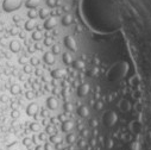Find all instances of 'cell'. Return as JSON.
Listing matches in <instances>:
<instances>
[{
	"label": "cell",
	"instance_id": "obj_1",
	"mask_svg": "<svg viewBox=\"0 0 151 150\" xmlns=\"http://www.w3.org/2000/svg\"><path fill=\"white\" fill-rule=\"evenodd\" d=\"M20 5H22V0H5L2 4V8L6 12H12L18 10Z\"/></svg>",
	"mask_w": 151,
	"mask_h": 150
},
{
	"label": "cell",
	"instance_id": "obj_2",
	"mask_svg": "<svg viewBox=\"0 0 151 150\" xmlns=\"http://www.w3.org/2000/svg\"><path fill=\"white\" fill-rule=\"evenodd\" d=\"M117 114L114 113V112H107V113H105L104 114V118H102V120H104V123L106 124V125H108V126H112V125H114L115 122H117Z\"/></svg>",
	"mask_w": 151,
	"mask_h": 150
},
{
	"label": "cell",
	"instance_id": "obj_3",
	"mask_svg": "<svg viewBox=\"0 0 151 150\" xmlns=\"http://www.w3.org/2000/svg\"><path fill=\"white\" fill-rule=\"evenodd\" d=\"M64 45L68 48L69 50H71V51H76V50H77L76 42L74 39V37H71V36H67V37L64 38Z\"/></svg>",
	"mask_w": 151,
	"mask_h": 150
},
{
	"label": "cell",
	"instance_id": "obj_4",
	"mask_svg": "<svg viewBox=\"0 0 151 150\" xmlns=\"http://www.w3.org/2000/svg\"><path fill=\"white\" fill-rule=\"evenodd\" d=\"M89 92V85L88 83H83L81 86L77 87V94L80 96H86Z\"/></svg>",
	"mask_w": 151,
	"mask_h": 150
},
{
	"label": "cell",
	"instance_id": "obj_5",
	"mask_svg": "<svg viewBox=\"0 0 151 150\" xmlns=\"http://www.w3.org/2000/svg\"><path fill=\"white\" fill-rule=\"evenodd\" d=\"M46 105H48V107L50 110H56L57 106H58V101L56 100V98L50 96V98H48V100H46Z\"/></svg>",
	"mask_w": 151,
	"mask_h": 150
},
{
	"label": "cell",
	"instance_id": "obj_6",
	"mask_svg": "<svg viewBox=\"0 0 151 150\" xmlns=\"http://www.w3.org/2000/svg\"><path fill=\"white\" fill-rule=\"evenodd\" d=\"M56 25H57V20H56L55 18H49V19H46V20L44 22V27H45L46 30L54 29Z\"/></svg>",
	"mask_w": 151,
	"mask_h": 150
},
{
	"label": "cell",
	"instance_id": "obj_7",
	"mask_svg": "<svg viewBox=\"0 0 151 150\" xmlns=\"http://www.w3.org/2000/svg\"><path fill=\"white\" fill-rule=\"evenodd\" d=\"M77 113H79L81 117L84 118V117H88V116H89V110H88L87 106H84V105H82V106L80 105L79 109H77Z\"/></svg>",
	"mask_w": 151,
	"mask_h": 150
},
{
	"label": "cell",
	"instance_id": "obj_8",
	"mask_svg": "<svg viewBox=\"0 0 151 150\" xmlns=\"http://www.w3.org/2000/svg\"><path fill=\"white\" fill-rule=\"evenodd\" d=\"M74 127V124H73V122H70V120H66V122H63L62 123V131L63 132H69L71 129Z\"/></svg>",
	"mask_w": 151,
	"mask_h": 150
},
{
	"label": "cell",
	"instance_id": "obj_9",
	"mask_svg": "<svg viewBox=\"0 0 151 150\" xmlns=\"http://www.w3.org/2000/svg\"><path fill=\"white\" fill-rule=\"evenodd\" d=\"M37 111H38V106L36 104H30L28 106V109H26V113L29 116H33V114L37 113Z\"/></svg>",
	"mask_w": 151,
	"mask_h": 150
},
{
	"label": "cell",
	"instance_id": "obj_10",
	"mask_svg": "<svg viewBox=\"0 0 151 150\" xmlns=\"http://www.w3.org/2000/svg\"><path fill=\"white\" fill-rule=\"evenodd\" d=\"M44 61L48 63V64H53L55 63V57L53 53H45L44 54Z\"/></svg>",
	"mask_w": 151,
	"mask_h": 150
},
{
	"label": "cell",
	"instance_id": "obj_11",
	"mask_svg": "<svg viewBox=\"0 0 151 150\" xmlns=\"http://www.w3.org/2000/svg\"><path fill=\"white\" fill-rule=\"evenodd\" d=\"M66 75V71L62 70V69H55L51 71V76H54L55 79H58V78H62Z\"/></svg>",
	"mask_w": 151,
	"mask_h": 150
},
{
	"label": "cell",
	"instance_id": "obj_12",
	"mask_svg": "<svg viewBox=\"0 0 151 150\" xmlns=\"http://www.w3.org/2000/svg\"><path fill=\"white\" fill-rule=\"evenodd\" d=\"M10 48H11V50L13 53H18L20 50V43L18 41H12L11 44H10Z\"/></svg>",
	"mask_w": 151,
	"mask_h": 150
},
{
	"label": "cell",
	"instance_id": "obj_13",
	"mask_svg": "<svg viewBox=\"0 0 151 150\" xmlns=\"http://www.w3.org/2000/svg\"><path fill=\"white\" fill-rule=\"evenodd\" d=\"M73 23V17L70 16V14H67V16H64L63 18H62V24L64 25V26H68Z\"/></svg>",
	"mask_w": 151,
	"mask_h": 150
},
{
	"label": "cell",
	"instance_id": "obj_14",
	"mask_svg": "<svg viewBox=\"0 0 151 150\" xmlns=\"http://www.w3.org/2000/svg\"><path fill=\"white\" fill-rule=\"evenodd\" d=\"M62 60H63V62L66 63V64H71L73 63V57H71V55L69 54V53H64L63 54V57H62Z\"/></svg>",
	"mask_w": 151,
	"mask_h": 150
},
{
	"label": "cell",
	"instance_id": "obj_15",
	"mask_svg": "<svg viewBox=\"0 0 151 150\" xmlns=\"http://www.w3.org/2000/svg\"><path fill=\"white\" fill-rule=\"evenodd\" d=\"M39 2H41V0H28L26 1V6L29 8H35V7H37L39 5Z\"/></svg>",
	"mask_w": 151,
	"mask_h": 150
},
{
	"label": "cell",
	"instance_id": "obj_16",
	"mask_svg": "<svg viewBox=\"0 0 151 150\" xmlns=\"http://www.w3.org/2000/svg\"><path fill=\"white\" fill-rule=\"evenodd\" d=\"M50 142L54 143V144H58V143L62 142V137L60 135H51L50 136Z\"/></svg>",
	"mask_w": 151,
	"mask_h": 150
},
{
	"label": "cell",
	"instance_id": "obj_17",
	"mask_svg": "<svg viewBox=\"0 0 151 150\" xmlns=\"http://www.w3.org/2000/svg\"><path fill=\"white\" fill-rule=\"evenodd\" d=\"M36 26V23H35V20L33 19H30L26 22V24H25V29L26 30H32L33 27Z\"/></svg>",
	"mask_w": 151,
	"mask_h": 150
},
{
	"label": "cell",
	"instance_id": "obj_18",
	"mask_svg": "<svg viewBox=\"0 0 151 150\" xmlns=\"http://www.w3.org/2000/svg\"><path fill=\"white\" fill-rule=\"evenodd\" d=\"M42 37H43V35H42L41 31H35V32L32 33V38H33L35 41H41Z\"/></svg>",
	"mask_w": 151,
	"mask_h": 150
},
{
	"label": "cell",
	"instance_id": "obj_19",
	"mask_svg": "<svg viewBox=\"0 0 151 150\" xmlns=\"http://www.w3.org/2000/svg\"><path fill=\"white\" fill-rule=\"evenodd\" d=\"M11 92H12V94H13V95H15V94H19V93L22 92V88H20V86L14 85V86H12V88H11Z\"/></svg>",
	"mask_w": 151,
	"mask_h": 150
},
{
	"label": "cell",
	"instance_id": "obj_20",
	"mask_svg": "<svg viewBox=\"0 0 151 150\" xmlns=\"http://www.w3.org/2000/svg\"><path fill=\"white\" fill-rule=\"evenodd\" d=\"M74 67H75L76 69H84V63H83L82 61L77 60V61L74 62Z\"/></svg>",
	"mask_w": 151,
	"mask_h": 150
},
{
	"label": "cell",
	"instance_id": "obj_21",
	"mask_svg": "<svg viewBox=\"0 0 151 150\" xmlns=\"http://www.w3.org/2000/svg\"><path fill=\"white\" fill-rule=\"evenodd\" d=\"M75 139H76V136H75L74 134H68V136H67V143L73 144V143L75 142Z\"/></svg>",
	"mask_w": 151,
	"mask_h": 150
},
{
	"label": "cell",
	"instance_id": "obj_22",
	"mask_svg": "<svg viewBox=\"0 0 151 150\" xmlns=\"http://www.w3.org/2000/svg\"><path fill=\"white\" fill-rule=\"evenodd\" d=\"M30 129L33 131V132H38L39 130H41V126H39V124L37 123H32L31 125H30Z\"/></svg>",
	"mask_w": 151,
	"mask_h": 150
},
{
	"label": "cell",
	"instance_id": "obj_23",
	"mask_svg": "<svg viewBox=\"0 0 151 150\" xmlns=\"http://www.w3.org/2000/svg\"><path fill=\"white\" fill-rule=\"evenodd\" d=\"M49 16V10H41L39 11V17H41L42 19H46V17Z\"/></svg>",
	"mask_w": 151,
	"mask_h": 150
},
{
	"label": "cell",
	"instance_id": "obj_24",
	"mask_svg": "<svg viewBox=\"0 0 151 150\" xmlns=\"http://www.w3.org/2000/svg\"><path fill=\"white\" fill-rule=\"evenodd\" d=\"M29 17H30V19H35V18L37 17V12H36L33 8H31V10L29 11Z\"/></svg>",
	"mask_w": 151,
	"mask_h": 150
},
{
	"label": "cell",
	"instance_id": "obj_25",
	"mask_svg": "<svg viewBox=\"0 0 151 150\" xmlns=\"http://www.w3.org/2000/svg\"><path fill=\"white\" fill-rule=\"evenodd\" d=\"M61 53V48H60V45H54L53 47V54L54 55H57Z\"/></svg>",
	"mask_w": 151,
	"mask_h": 150
},
{
	"label": "cell",
	"instance_id": "obj_26",
	"mask_svg": "<svg viewBox=\"0 0 151 150\" xmlns=\"http://www.w3.org/2000/svg\"><path fill=\"white\" fill-rule=\"evenodd\" d=\"M31 143H32V139H31V138H24V139H23V144H24L25 147H30Z\"/></svg>",
	"mask_w": 151,
	"mask_h": 150
},
{
	"label": "cell",
	"instance_id": "obj_27",
	"mask_svg": "<svg viewBox=\"0 0 151 150\" xmlns=\"http://www.w3.org/2000/svg\"><path fill=\"white\" fill-rule=\"evenodd\" d=\"M31 64H32V66H38V64H39V58L32 57V58H31Z\"/></svg>",
	"mask_w": 151,
	"mask_h": 150
},
{
	"label": "cell",
	"instance_id": "obj_28",
	"mask_svg": "<svg viewBox=\"0 0 151 150\" xmlns=\"http://www.w3.org/2000/svg\"><path fill=\"white\" fill-rule=\"evenodd\" d=\"M53 38H50V37H49V38H45V41H44V44H45V45H46V47H50V45H51V44H53Z\"/></svg>",
	"mask_w": 151,
	"mask_h": 150
},
{
	"label": "cell",
	"instance_id": "obj_29",
	"mask_svg": "<svg viewBox=\"0 0 151 150\" xmlns=\"http://www.w3.org/2000/svg\"><path fill=\"white\" fill-rule=\"evenodd\" d=\"M24 71H25L26 74H30V73L32 71V67H31V66H28V64H26V66L24 67Z\"/></svg>",
	"mask_w": 151,
	"mask_h": 150
},
{
	"label": "cell",
	"instance_id": "obj_30",
	"mask_svg": "<svg viewBox=\"0 0 151 150\" xmlns=\"http://www.w3.org/2000/svg\"><path fill=\"white\" fill-rule=\"evenodd\" d=\"M58 119L63 123V122H66V120H68V117L66 116V114H61V116H58Z\"/></svg>",
	"mask_w": 151,
	"mask_h": 150
},
{
	"label": "cell",
	"instance_id": "obj_31",
	"mask_svg": "<svg viewBox=\"0 0 151 150\" xmlns=\"http://www.w3.org/2000/svg\"><path fill=\"white\" fill-rule=\"evenodd\" d=\"M46 132L48 134H55V127L54 126H48L46 127Z\"/></svg>",
	"mask_w": 151,
	"mask_h": 150
},
{
	"label": "cell",
	"instance_id": "obj_32",
	"mask_svg": "<svg viewBox=\"0 0 151 150\" xmlns=\"http://www.w3.org/2000/svg\"><path fill=\"white\" fill-rule=\"evenodd\" d=\"M44 149H45V150H54V147L51 145V143H45Z\"/></svg>",
	"mask_w": 151,
	"mask_h": 150
},
{
	"label": "cell",
	"instance_id": "obj_33",
	"mask_svg": "<svg viewBox=\"0 0 151 150\" xmlns=\"http://www.w3.org/2000/svg\"><path fill=\"white\" fill-rule=\"evenodd\" d=\"M102 107H104V104L101 103V101H98L95 104V109L96 110H102Z\"/></svg>",
	"mask_w": 151,
	"mask_h": 150
},
{
	"label": "cell",
	"instance_id": "obj_34",
	"mask_svg": "<svg viewBox=\"0 0 151 150\" xmlns=\"http://www.w3.org/2000/svg\"><path fill=\"white\" fill-rule=\"evenodd\" d=\"M46 4H48L49 6L54 7V6H55L56 4H57V1H56V0H48V1H46Z\"/></svg>",
	"mask_w": 151,
	"mask_h": 150
},
{
	"label": "cell",
	"instance_id": "obj_35",
	"mask_svg": "<svg viewBox=\"0 0 151 150\" xmlns=\"http://www.w3.org/2000/svg\"><path fill=\"white\" fill-rule=\"evenodd\" d=\"M64 110H66V111H68V112H70V111H71V110H73V105H71V104H66V105H64Z\"/></svg>",
	"mask_w": 151,
	"mask_h": 150
},
{
	"label": "cell",
	"instance_id": "obj_36",
	"mask_svg": "<svg viewBox=\"0 0 151 150\" xmlns=\"http://www.w3.org/2000/svg\"><path fill=\"white\" fill-rule=\"evenodd\" d=\"M84 147H86V141L81 139V141L79 142V148H81V149H82V148H84Z\"/></svg>",
	"mask_w": 151,
	"mask_h": 150
},
{
	"label": "cell",
	"instance_id": "obj_37",
	"mask_svg": "<svg viewBox=\"0 0 151 150\" xmlns=\"http://www.w3.org/2000/svg\"><path fill=\"white\" fill-rule=\"evenodd\" d=\"M98 120H96V119H93V120H91V125H92V126H93V127H96V126H98Z\"/></svg>",
	"mask_w": 151,
	"mask_h": 150
},
{
	"label": "cell",
	"instance_id": "obj_38",
	"mask_svg": "<svg viewBox=\"0 0 151 150\" xmlns=\"http://www.w3.org/2000/svg\"><path fill=\"white\" fill-rule=\"evenodd\" d=\"M112 147H113V141H112V139H108V141H107V148L111 149Z\"/></svg>",
	"mask_w": 151,
	"mask_h": 150
},
{
	"label": "cell",
	"instance_id": "obj_39",
	"mask_svg": "<svg viewBox=\"0 0 151 150\" xmlns=\"http://www.w3.org/2000/svg\"><path fill=\"white\" fill-rule=\"evenodd\" d=\"M19 62H20V63H26V62H28V58H25V57H20V58H19Z\"/></svg>",
	"mask_w": 151,
	"mask_h": 150
},
{
	"label": "cell",
	"instance_id": "obj_40",
	"mask_svg": "<svg viewBox=\"0 0 151 150\" xmlns=\"http://www.w3.org/2000/svg\"><path fill=\"white\" fill-rule=\"evenodd\" d=\"M39 138H41L42 141H45V139H46V136H45L44 134H41V135H39Z\"/></svg>",
	"mask_w": 151,
	"mask_h": 150
},
{
	"label": "cell",
	"instance_id": "obj_41",
	"mask_svg": "<svg viewBox=\"0 0 151 150\" xmlns=\"http://www.w3.org/2000/svg\"><path fill=\"white\" fill-rule=\"evenodd\" d=\"M83 137H86L87 135H88V130H82V134H81Z\"/></svg>",
	"mask_w": 151,
	"mask_h": 150
},
{
	"label": "cell",
	"instance_id": "obj_42",
	"mask_svg": "<svg viewBox=\"0 0 151 150\" xmlns=\"http://www.w3.org/2000/svg\"><path fill=\"white\" fill-rule=\"evenodd\" d=\"M91 144H92V145H95V144H96V141L94 139V138H93V139H91Z\"/></svg>",
	"mask_w": 151,
	"mask_h": 150
},
{
	"label": "cell",
	"instance_id": "obj_43",
	"mask_svg": "<svg viewBox=\"0 0 151 150\" xmlns=\"http://www.w3.org/2000/svg\"><path fill=\"white\" fill-rule=\"evenodd\" d=\"M98 134H99V132H98V130H94V131H93V135H94V136H98Z\"/></svg>",
	"mask_w": 151,
	"mask_h": 150
},
{
	"label": "cell",
	"instance_id": "obj_44",
	"mask_svg": "<svg viewBox=\"0 0 151 150\" xmlns=\"http://www.w3.org/2000/svg\"><path fill=\"white\" fill-rule=\"evenodd\" d=\"M36 150H42V147H41V145H37V148H36Z\"/></svg>",
	"mask_w": 151,
	"mask_h": 150
}]
</instances>
